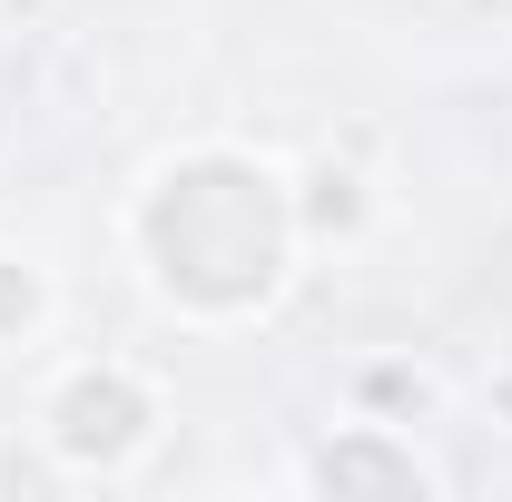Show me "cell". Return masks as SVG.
Listing matches in <instances>:
<instances>
[{
    "mask_svg": "<svg viewBox=\"0 0 512 502\" xmlns=\"http://www.w3.org/2000/svg\"><path fill=\"white\" fill-rule=\"evenodd\" d=\"M296 227H316V237L365 227V188H355V168H316V178H306V197H296Z\"/></svg>",
    "mask_w": 512,
    "mask_h": 502,
    "instance_id": "cell-4",
    "label": "cell"
},
{
    "mask_svg": "<svg viewBox=\"0 0 512 502\" xmlns=\"http://www.w3.org/2000/svg\"><path fill=\"white\" fill-rule=\"evenodd\" d=\"M306 483H325V493H355V483H384V493H424V463H414L404 443L345 434V443H325L316 463H306Z\"/></svg>",
    "mask_w": 512,
    "mask_h": 502,
    "instance_id": "cell-3",
    "label": "cell"
},
{
    "mask_svg": "<svg viewBox=\"0 0 512 502\" xmlns=\"http://www.w3.org/2000/svg\"><path fill=\"white\" fill-rule=\"evenodd\" d=\"M286 247H296V197L276 168H256L237 148H197L138 197V256L197 315L266 306L286 276Z\"/></svg>",
    "mask_w": 512,
    "mask_h": 502,
    "instance_id": "cell-1",
    "label": "cell"
},
{
    "mask_svg": "<svg viewBox=\"0 0 512 502\" xmlns=\"http://www.w3.org/2000/svg\"><path fill=\"white\" fill-rule=\"evenodd\" d=\"M30 325H40V276L20 256H0V345H20Z\"/></svg>",
    "mask_w": 512,
    "mask_h": 502,
    "instance_id": "cell-5",
    "label": "cell"
},
{
    "mask_svg": "<svg viewBox=\"0 0 512 502\" xmlns=\"http://www.w3.org/2000/svg\"><path fill=\"white\" fill-rule=\"evenodd\" d=\"M148 424H158V404H148V384L128 375V365H79L50 394V443H60L69 463H128L148 443Z\"/></svg>",
    "mask_w": 512,
    "mask_h": 502,
    "instance_id": "cell-2",
    "label": "cell"
}]
</instances>
